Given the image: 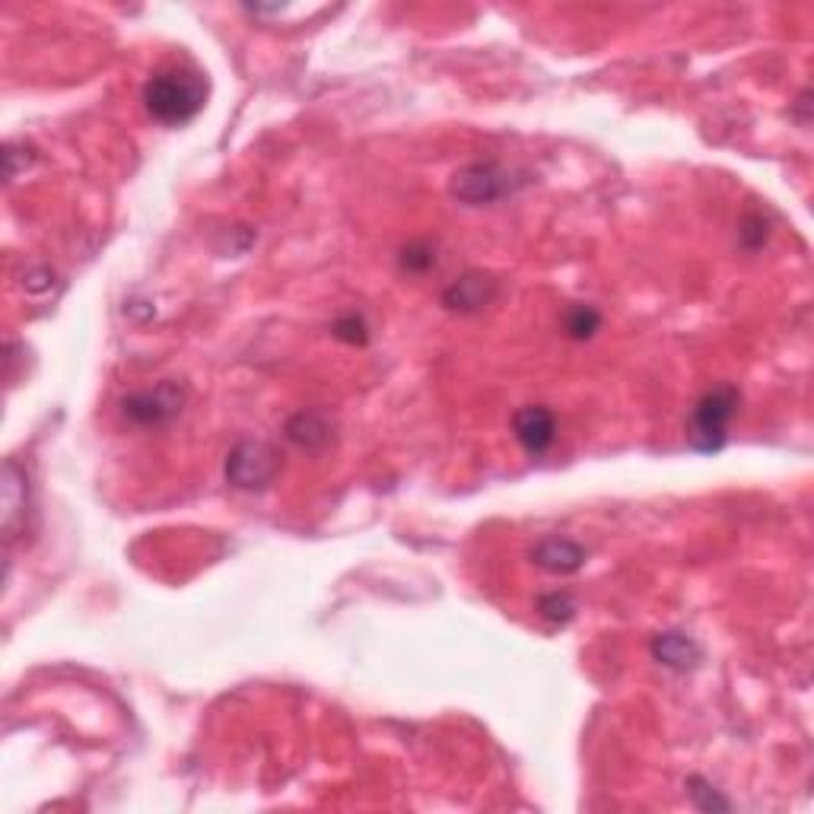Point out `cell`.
<instances>
[{
	"mask_svg": "<svg viewBox=\"0 0 814 814\" xmlns=\"http://www.w3.org/2000/svg\"><path fill=\"white\" fill-rule=\"evenodd\" d=\"M207 102V80L192 67H163L144 87V109L166 128H182L198 118Z\"/></svg>",
	"mask_w": 814,
	"mask_h": 814,
	"instance_id": "cell-1",
	"label": "cell"
},
{
	"mask_svg": "<svg viewBox=\"0 0 814 814\" xmlns=\"http://www.w3.org/2000/svg\"><path fill=\"white\" fill-rule=\"evenodd\" d=\"M742 392L735 385H716L700 395L687 420V440L697 452H719L728 440V423L738 414Z\"/></svg>",
	"mask_w": 814,
	"mask_h": 814,
	"instance_id": "cell-2",
	"label": "cell"
},
{
	"mask_svg": "<svg viewBox=\"0 0 814 814\" xmlns=\"http://www.w3.org/2000/svg\"><path fill=\"white\" fill-rule=\"evenodd\" d=\"M281 471V455L262 440L239 442L226 455V481L236 490H265Z\"/></svg>",
	"mask_w": 814,
	"mask_h": 814,
	"instance_id": "cell-3",
	"label": "cell"
},
{
	"mask_svg": "<svg viewBox=\"0 0 814 814\" xmlns=\"http://www.w3.org/2000/svg\"><path fill=\"white\" fill-rule=\"evenodd\" d=\"M185 389L178 382H159L150 392H137L121 401V414L137 426H166L182 414Z\"/></svg>",
	"mask_w": 814,
	"mask_h": 814,
	"instance_id": "cell-4",
	"label": "cell"
},
{
	"mask_svg": "<svg viewBox=\"0 0 814 814\" xmlns=\"http://www.w3.org/2000/svg\"><path fill=\"white\" fill-rule=\"evenodd\" d=\"M509 192H512V178L497 163H474L452 178V195L471 207L497 204L500 198H507Z\"/></svg>",
	"mask_w": 814,
	"mask_h": 814,
	"instance_id": "cell-5",
	"label": "cell"
},
{
	"mask_svg": "<svg viewBox=\"0 0 814 814\" xmlns=\"http://www.w3.org/2000/svg\"><path fill=\"white\" fill-rule=\"evenodd\" d=\"M512 433L519 445L529 452L531 459H541L548 452L553 440H557V420H553V411L545 408V404H529L522 411H516L512 418Z\"/></svg>",
	"mask_w": 814,
	"mask_h": 814,
	"instance_id": "cell-6",
	"label": "cell"
},
{
	"mask_svg": "<svg viewBox=\"0 0 814 814\" xmlns=\"http://www.w3.org/2000/svg\"><path fill=\"white\" fill-rule=\"evenodd\" d=\"M531 560L548 572H576L586 563V550L579 548L570 538H545L531 548Z\"/></svg>",
	"mask_w": 814,
	"mask_h": 814,
	"instance_id": "cell-7",
	"label": "cell"
},
{
	"mask_svg": "<svg viewBox=\"0 0 814 814\" xmlns=\"http://www.w3.org/2000/svg\"><path fill=\"white\" fill-rule=\"evenodd\" d=\"M493 296H497V281L493 277H487V274H464L462 281H455V284L442 293V303L449 308H455V312H478Z\"/></svg>",
	"mask_w": 814,
	"mask_h": 814,
	"instance_id": "cell-8",
	"label": "cell"
},
{
	"mask_svg": "<svg viewBox=\"0 0 814 814\" xmlns=\"http://www.w3.org/2000/svg\"><path fill=\"white\" fill-rule=\"evenodd\" d=\"M653 656L665 668L687 671V668H694L700 661V646L690 637H684V634H659L653 639Z\"/></svg>",
	"mask_w": 814,
	"mask_h": 814,
	"instance_id": "cell-9",
	"label": "cell"
},
{
	"mask_svg": "<svg viewBox=\"0 0 814 814\" xmlns=\"http://www.w3.org/2000/svg\"><path fill=\"white\" fill-rule=\"evenodd\" d=\"M286 437L296 445H303V449H322L331 440V426L322 414L303 411V414H296L286 423Z\"/></svg>",
	"mask_w": 814,
	"mask_h": 814,
	"instance_id": "cell-10",
	"label": "cell"
},
{
	"mask_svg": "<svg viewBox=\"0 0 814 814\" xmlns=\"http://www.w3.org/2000/svg\"><path fill=\"white\" fill-rule=\"evenodd\" d=\"M20 490H26V474L17 462H7V478H3V526L7 531H13L17 516H22V509H26V500L20 503Z\"/></svg>",
	"mask_w": 814,
	"mask_h": 814,
	"instance_id": "cell-11",
	"label": "cell"
},
{
	"mask_svg": "<svg viewBox=\"0 0 814 814\" xmlns=\"http://www.w3.org/2000/svg\"><path fill=\"white\" fill-rule=\"evenodd\" d=\"M598 328H601V315H598L592 306L576 303V306L567 308V315H563V331L570 334L572 341H586V337H592Z\"/></svg>",
	"mask_w": 814,
	"mask_h": 814,
	"instance_id": "cell-12",
	"label": "cell"
},
{
	"mask_svg": "<svg viewBox=\"0 0 814 814\" xmlns=\"http://www.w3.org/2000/svg\"><path fill=\"white\" fill-rule=\"evenodd\" d=\"M538 615L548 617L550 624H570L576 617V598L570 592H550L538 598Z\"/></svg>",
	"mask_w": 814,
	"mask_h": 814,
	"instance_id": "cell-13",
	"label": "cell"
},
{
	"mask_svg": "<svg viewBox=\"0 0 814 814\" xmlns=\"http://www.w3.org/2000/svg\"><path fill=\"white\" fill-rule=\"evenodd\" d=\"M334 337L347 341V344H366V325L360 315H344L334 322Z\"/></svg>",
	"mask_w": 814,
	"mask_h": 814,
	"instance_id": "cell-14",
	"label": "cell"
},
{
	"mask_svg": "<svg viewBox=\"0 0 814 814\" xmlns=\"http://www.w3.org/2000/svg\"><path fill=\"white\" fill-rule=\"evenodd\" d=\"M401 265L408 267V271H430V267L437 265V255L426 245H408L401 252Z\"/></svg>",
	"mask_w": 814,
	"mask_h": 814,
	"instance_id": "cell-15",
	"label": "cell"
}]
</instances>
